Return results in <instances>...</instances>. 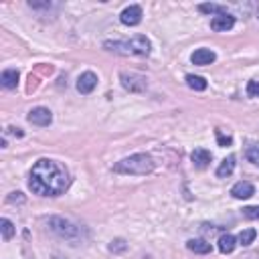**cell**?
I'll use <instances>...</instances> for the list:
<instances>
[{
  "mask_svg": "<svg viewBox=\"0 0 259 259\" xmlns=\"http://www.w3.org/2000/svg\"><path fill=\"white\" fill-rule=\"evenodd\" d=\"M154 170V160L150 154H132L117 164H113V172L117 174H134V176H144Z\"/></svg>",
  "mask_w": 259,
  "mask_h": 259,
  "instance_id": "3",
  "label": "cell"
},
{
  "mask_svg": "<svg viewBox=\"0 0 259 259\" xmlns=\"http://www.w3.org/2000/svg\"><path fill=\"white\" fill-rule=\"evenodd\" d=\"M95 87H97V75L91 73V71L81 73V77L77 79V91L83 93V95H87V93H91Z\"/></svg>",
  "mask_w": 259,
  "mask_h": 259,
  "instance_id": "8",
  "label": "cell"
},
{
  "mask_svg": "<svg viewBox=\"0 0 259 259\" xmlns=\"http://www.w3.org/2000/svg\"><path fill=\"white\" fill-rule=\"evenodd\" d=\"M198 10H200V12H204V14H212V16L227 14V6H223V4H214V2L200 4V6H198Z\"/></svg>",
  "mask_w": 259,
  "mask_h": 259,
  "instance_id": "17",
  "label": "cell"
},
{
  "mask_svg": "<svg viewBox=\"0 0 259 259\" xmlns=\"http://www.w3.org/2000/svg\"><path fill=\"white\" fill-rule=\"evenodd\" d=\"M243 217H245V219H251V221L259 219V204H257V206H245V208H243Z\"/></svg>",
  "mask_w": 259,
  "mask_h": 259,
  "instance_id": "23",
  "label": "cell"
},
{
  "mask_svg": "<svg viewBox=\"0 0 259 259\" xmlns=\"http://www.w3.org/2000/svg\"><path fill=\"white\" fill-rule=\"evenodd\" d=\"M214 59H217V55H214V51H210V49H196L192 55H190V61L194 63V65H210V63H214Z\"/></svg>",
  "mask_w": 259,
  "mask_h": 259,
  "instance_id": "11",
  "label": "cell"
},
{
  "mask_svg": "<svg viewBox=\"0 0 259 259\" xmlns=\"http://www.w3.org/2000/svg\"><path fill=\"white\" fill-rule=\"evenodd\" d=\"M119 81H121V87L127 89L130 93H142L146 91L148 87V79L140 73H127V71H121L119 73Z\"/></svg>",
  "mask_w": 259,
  "mask_h": 259,
  "instance_id": "5",
  "label": "cell"
},
{
  "mask_svg": "<svg viewBox=\"0 0 259 259\" xmlns=\"http://www.w3.org/2000/svg\"><path fill=\"white\" fill-rule=\"evenodd\" d=\"M127 249V243L123 241V239H113L111 243H109V251L111 253H123Z\"/></svg>",
  "mask_w": 259,
  "mask_h": 259,
  "instance_id": "22",
  "label": "cell"
},
{
  "mask_svg": "<svg viewBox=\"0 0 259 259\" xmlns=\"http://www.w3.org/2000/svg\"><path fill=\"white\" fill-rule=\"evenodd\" d=\"M235 245H237V239H235L231 233H225V235L219 237V251H221L223 255L233 253V251H235Z\"/></svg>",
  "mask_w": 259,
  "mask_h": 259,
  "instance_id": "15",
  "label": "cell"
},
{
  "mask_svg": "<svg viewBox=\"0 0 259 259\" xmlns=\"http://www.w3.org/2000/svg\"><path fill=\"white\" fill-rule=\"evenodd\" d=\"M255 237H257V231H255V229H245V231L239 233L237 241H239V245L247 247V245H251V243L255 241Z\"/></svg>",
  "mask_w": 259,
  "mask_h": 259,
  "instance_id": "19",
  "label": "cell"
},
{
  "mask_svg": "<svg viewBox=\"0 0 259 259\" xmlns=\"http://www.w3.org/2000/svg\"><path fill=\"white\" fill-rule=\"evenodd\" d=\"M47 227H49L51 233H55L57 237L69 241L71 245H79L85 239V231L79 225H75L73 221L63 219V217H49L47 219Z\"/></svg>",
  "mask_w": 259,
  "mask_h": 259,
  "instance_id": "2",
  "label": "cell"
},
{
  "mask_svg": "<svg viewBox=\"0 0 259 259\" xmlns=\"http://www.w3.org/2000/svg\"><path fill=\"white\" fill-rule=\"evenodd\" d=\"M247 95L249 97H259V81H249L247 83Z\"/></svg>",
  "mask_w": 259,
  "mask_h": 259,
  "instance_id": "24",
  "label": "cell"
},
{
  "mask_svg": "<svg viewBox=\"0 0 259 259\" xmlns=\"http://www.w3.org/2000/svg\"><path fill=\"white\" fill-rule=\"evenodd\" d=\"M26 119H28L32 125L47 127V125H51V121H53V113H51V109H47V107H32V109L28 111Z\"/></svg>",
  "mask_w": 259,
  "mask_h": 259,
  "instance_id": "6",
  "label": "cell"
},
{
  "mask_svg": "<svg viewBox=\"0 0 259 259\" xmlns=\"http://www.w3.org/2000/svg\"><path fill=\"white\" fill-rule=\"evenodd\" d=\"M245 158H247L249 162H253L255 166H259V144H251V146H247V150H245Z\"/></svg>",
  "mask_w": 259,
  "mask_h": 259,
  "instance_id": "21",
  "label": "cell"
},
{
  "mask_svg": "<svg viewBox=\"0 0 259 259\" xmlns=\"http://www.w3.org/2000/svg\"><path fill=\"white\" fill-rule=\"evenodd\" d=\"M186 85L194 91H204L206 89V79L204 77H198V75H186Z\"/></svg>",
  "mask_w": 259,
  "mask_h": 259,
  "instance_id": "18",
  "label": "cell"
},
{
  "mask_svg": "<svg viewBox=\"0 0 259 259\" xmlns=\"http://www.w3.org/2000/svg\"><path fill=\"white\" fill-rule=\"evenodd\" d=\"M186 249L192 253H198V255H206V253H210L212 247L204 239H190V241H186Z\"/></svg>",
  "mask_w": 259,
  "mask_h": 259,
  "instance_id": "14",
  "label": "cell"
},
{
  "mask_svg": "<svg viewBox=\"0 0 259 259\" xmlns=\"http://www.w3.org/2000/svg\"><path fill=\"white\" fill-rule=\"evenodd\" d=\"M190 160H192L194 168H198V170H204V168L210 164V160H212V154H210L208 150H204V148H194V150H192V154H190Z\"/></svg>",
  "mask_w": 259,
  "mask_h": 259,
  "instance_id": "10",
  "label": "cell"
},
{
  "mask_svg": "<svg viewBox=\"0 0 259 259\" xmlns=\"http://www.w3.org/2000/svg\"><path fill=\"white\" fill-rule=\"evenodd\" d=\"M18 69H4L2 75H0V83L4 89H16L18 85Z\"/></svg>",
  "mask_w": 259,
  "mask_h": 259,
  "instance_id": "13",
  "label": "cell"
},
{
  "mask_svg": "<svg viewBox=\"0 0 259 259\" xmlns=\"http://www.w3.org/2000/svg\"><path fill=\"white\" fill-rule=\"evenodd\" d=\"M235 26V16L233 14H219V16H212L210 18V28L217 30V32H225V30H231Z\"/></svg>",
  "mask_w": 259,
  "mask_h": 259,
  "instance_id": "9",
  "label": "cell"
},
{
  "mask_svg": "<svg viewBox=\"0 0 259 259\" xmlns=\"http://www.w3.org/2000/svg\"><path fill=\"white\" fill-rule=\"evenodd\" d=\"M0 229H2V239L4 241H10L12 237H14V225H12V221H8V219H2L0 221Z\"/></svg>",
  "mask_w": 259,
  "mask_h": 259,
  "instance_id": "20",
  "label": "cell"
},
{
  "mask_svg": "<svg viewBox=\"0 0 259 259\" xmlns=\"http://www.w3.org/2000/svg\"><path fill=\"white\" fill-rule=\"evenodd\" d=\"M231 194H233L235 198H239V200H245V198H251V196L255 194V186H253L251 182H247V180H241V182H237V184L231 188Z\"/></svg>",
  "mask_w": 259,
  "mask_h": 259,
  "instance_id": "12",
  "label": "cell"
},
{
  "mask_svg": "<svg viewBox=\"0 0 259 259\" xmlns=\"http://www.w3.org/2000/svg\"><path fill=\"white\" fill-rule=\"evenodd\" d=\"M217 140H219V146H231V142H233V138L227 134H223L221 130H217Z\"/></svg>",
  "mask_w": 259,
  "mask_h": 259,
  "instance_id": "25",
  "label": "cell"
},
{
  "mask_svg": "<svg viewBox=\"0 0 259 259\" xmlns=\"http://www.w3.org/2000/svg\"><path fill=\"white\" fill-rule=\"evenodd\" d=\"M233 170H235V156H229V158H225V160L221 162V166L217 168V176H219V178H227V176L233 174Z\"/></svg>",
  "mask_w": 259,
  "mask_h": 259,
  "instance_id": "16",
  "label": "cell"
},
{
  "mask_svg": "<svg viewBox=\"0 0 259 259\" xmlns=\"http://www.w3.org/2000/svg\"><path fill=\"white\" fill-rule=\"evenodd\" d=\"M119 20H121V24H125V26H136V24H140V20H142V8H140L138 4H130L127 8L121 10Z\"/></svg>",
  "mask_w": 259,
  "mask_h": 259,
  "instance_id": "7",
  "label": "cell"
},
{
  "mask_svg": "<svg viewBox=\"0 0 259 259\" xmlns=\"http://www.w3.org/2000/svg\"><path fill=\"white\" fill-rule=\"evenodd\" d=\"M103 47L119 55H138V57H148L152 49L150 40L144 34H136L132 40H105Z\"/></svg>",
  "mask_w": 259,
  "mask_h": 259,
  "instance_id": "4",
  "label": "cell"
},
{
  "mask_svg": "<svg viewBox=\"0 0 259 259\" xmlns=\"http://www.w3.org/2000/svg\"><path fill=\"white\" fill-rule=\"evenodd\" d=\"M69 186L67 170L49 158H40L28 176V188L38 196H59Z\"/></svg>",
  "mask_w": 259,
  "mask_h": 259,
  "instance_id": "1",
  "label": "cell"
},
{
  "mask_svg": "<svg viewBox=\"0 0 259 259\" xmlns=\"http://www.w3.org/2000/svg\"><path fill=\"white\" fill-rule=\"evenodd\" d=\"M6 200L8 202H24V194L22 192H10V196Z\"/></svg>",
  "mask_w": 259,
  "mask_h": 259,
  "instance_id": "26",
  "label": "cell"
}]
</instances>
